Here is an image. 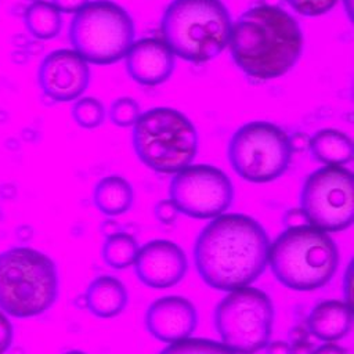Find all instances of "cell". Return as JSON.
Listing matches in <instances>:
<instances>
[{"instance_id": "obj_1", "label": "cell", "mask_w": 354, "mask_h": 354, "mask_svg": "<svg viewBox=\"0 0 354 354\" xmlns=\"http://www.w3.org/2000/svg\"><path fill=\"white\" fill-rule=\"evenodd\" d=\"M270 236L252 216L223 213L198 234L194 261L201 279L212 289L231 292L250 286L268 266Z\"/></svg>"}, {"instance_id": "obj_2", "label": "cell", "mask_w": 354, "mask_h": 354, "mask_svg": "<svg viewBox=\"0 0 354 354\" xmlns=\"http://www.w3.org/2000/svg\"><path fill=\"white\" fill-rule=\"evenodd\" d=\"M235 66L254 82H270L293 69L304 37L299 22L283 8L253 6L231 26L228 46Z\"/></svg>"}, {"instance_id": "obj_3", "label": "cell", "mask_w": 354, "mask_h": 354, "mask_svg": "<svg viewBox=\"0 0 354 354\" xmlns=\"http://www.w3.org/2000/svg\"><path fill=\"white\" fill-rule=\"evenodd\" d=\"M232 19L221 0H171L160 18L162 40L174 57L206 64L228 46Z\"/></svg>"}, {"instance_id": "obj_4", "label": "cell", "mask_w": 354, "mask_h": 354, "mask_svg": "<svg viewBox=\"0 0 354 354\" xmlns=\"http://www.w3.org/2000/svg\"><path fill=\"white\" fill-rule=\"evenodd\" d=\"M268 266L275 279L290 290L324 288L339 267V249L329 235L310 224L285 228L270 245Z\"/></svg>"}, {"instance_id": "obj_5", "label": "cell", "mask_w": 354, "mask_h": 354, "mask_svg": "<svg viewBox=\"0 0 354 354\" xmlns=\"http://www.w3.org/2000/svg\"><path fill=\"white\" fill-rule=\"evenodd\" d=\"M59 293L58 268L41 250L14 246L0 252V310L14 318L44 314Z\"/></svg>"}, {"instance_id": "obj_6", "label": "cell", "mask_w": 354, "mask_h": 354, "mask_svg": "<svg viewBox=\"0 0 354 354\" xmlns=\"http://www.w3.org/2000/svg\"><path fill=\"white\" fill-rule=\"evenodd\" d=\"M131 145L145 167L174 174L194 162L199 137L191 119L181 111L153 106L141 112L133 124Z\"/></svg>"}, {"instance_id": "obj_7", "label": "cell", "mask_w": 354, "mask_h": 354, "mask_svg": "<svg viewBox=\"0 0 354 354\" xmlns=\"http://www.w3.org/2000/svg\"><path fill=\"white\" fill-rule=\"evenodd\" d=\"M72 50L88 64L111 65L124 58L136 37L129 11L112 0H93L73 14L69 24Z\"/></svg>"}, {"instance_id": "obj_8", "label": "cell", "mask_w": 354, "mask_h": 354, "mask_svg": "<svg viewBox=\"0 0 354 354\" xmlns=\"http://www.w3.org/2000/svg\"><path fill=\"white\" fill-rule=\"evenodd\" d=\"M293 152L290 136L267 120H252L239 126L227 148L234 171L253 184L278 180L289 169Z\"/></svg>"}, {"instance_id": "obj_9", "label": "cell", "mask_w": 354, "mask_h": 354, "mask_svg": "<svg viewBox=\"0 0 354 354\" xmlns=\"http://www.w3.org/2000/svg\"><path fill=\"white\" fill-rule=\"evenodd\" d=\"M275 310L271 297L257 288L231 290L214 308V328L236 354L263 350L272 335Z\"/></svg>"}, {"instance_id": "obj_10", "label": "cell", "mask_w": 354, "mask_h": 354, "mask_svg": "<svg viewBox=\"0 0 354 354\" xmlns=\"http://www.w3.org/2000/svg\"><path fill=\"white\" fill-rule=\"evenodd\" d=\"M306 223L326 232H340L354 220V174L346 166H322L310 173L300 189Z\"/></svg>"}, {"instance_id": "obj_11", "label": "cell", "mask_w": 354, "mask_h": 354, "mask_svg": "<svg viewBox=\"0 0 354 354\" xmlns=\"http://www.w3.org/2000/svg\"><path fill=\"white\" fill-rule=\"evenodd\" d=\"M234 196L231 178L209 163L185 166L173 174L169 184V199L178 213L191 218L210 220L225 213Z\"/></svg>"}, {"instance_id": "obj_12", "label": "cell", "mask_w": 354, "mask_h": 354, "mask_svg": "<svg viewBox=\"0 0 354 354\" xmlns=\"http://www.w3.org/2000/svg\"><path fill=\"white\" fill-rule=\"evenodd\" d=\"M90 80V64L72 48L48 53L37 69L41 93L55 102L76 101L87 90Z\"/></svg>"}, {"instance_id": "obj_13", "label": "cell", "mask_w": 354, "mask_h": 354, "mask_svg": "<svg viewBox=\"0 0 354 354\" xmlns=\"http://www.w3.org/2000/svg\"><path fill=\"white\" fill-rule=\"evenodd\" d=\"M134 271L141 283L167 289L183 281L188 270L185 252L170 239H152L138 249Z\"/></svg>"}, {"instance_id": "obj_14", "label": "cell", "mask_w": 354, "mask_h": 354, "mask_svg": "<svg viewBox=\"0 0 354 354\" xmlns=\"http://www.w3.org/2000/svg\"><path fill=\"white\" fill-rule=\"evenodd\" d=\"M196 324L198 313L194 303L178 295L162 296L153 300L145 313L148 333L163 343L189 337Z\"/></svg>"}, {"instance_id": "obj_15", "label": "cell", "mask_w": 354, "mask_h": 354, "mask_svg": "<svg viewBox=\"0 0 354 354\" xmlns=\"http://www.w3.org/2000/svg\"><path fill=\"white\" fill-rule=\"evenodd\" d=\"M129 77L147 87L159 86L170 79L176 66V57L169 46L158 37L134 40L124 55Z\"/></svg>"}, {"instance_id": "obj_16", "label": "cell", "mask_w": 354, "mask_h": 354, "mask_svg": "<svg viewBox=\"0 0 354 354\" xmlns=\"http://www.w3.org/2000/svg\"><path fill=\"white\" fill-rule=\"evenodd\" d=\"M313 336L324 342H336L346 337L353 326V310L344 300H325L318 303L307 318Z\"/></svg>"}, {"instance_id": "obj_17", "label": "cell", "mask_w": 354, "mask_h": 354, "mask_svg": "<svg viewBox=\"0 0 354 354\" xmlns=\"http://www.w3.org/2000/svg\"><path fill=\"white\" fill-rule=\"evenodd\" d=\"M83 300L86 308L94 317L115 318L124 311L129 293L120 279L111 275H100L88 283Z\"/></svg>"}, {"instance_id": "obj_18", "label": "cell", "mask_w": 354, "mask_h": 354, "mask_svg": "<svg viewBox=\"0 0 354 354\" xmlns=\"http://www.w3.org/2000/svg\"><path fill=\"white\" fill-rule=\"evenodd\" d=\"M311 156L324 166H346L353 160V140L339 129H319L308 138Z\"/></svg>"}, {"instance_id": "obj_19", "label": "cell", "mask_w": 354, "mask_h": 354, "mask_svg": "<svg viewBox=\"0 0 354 354\" xmlns=\"http://www.w3.org/2000/svg\"><path fill=\"white\" fill-rule=\"evenodd\" d=\"M95 207L108 217L127 213L134 203V188L120 174H108L97 181L93 192Z\"/></svg>"}, {"instance_id": "obj_20", "label": "cell", "mask_w": 354, "mask_h": 354, "mask_svg": "<svg viewBox=\"0 0 354 354\" xmlns=\"http://www.w3.org/2000/svg\"><path fill=\"white\" fill-rule=\"evenodd\" d=\"M26 30L39 40H51L61 33L62 17L58 8L46 0L30 3L24 12Z\"/></svg>"}, {"instance_id": "obj_21", "label": "cell", "mask_w": 354, "mask_h": 354, "mask_svg": "<svg viewBox=\"0 0 354 354\" xmlns=\"http://www.w3.org/2000/svg\"><path fill=\"white\" fill-rule=\"evenodd\" d=\"M140 245L136 236L127 232H116L105 238L102 259L106 266L115 270H124L134 264Z\"/></svg>"}, {"instance_id": "obj_22", "label": "cell", "mask_w": 354, "mask_h": 354, "mask_svg": "<svg viewBox=\"0 0 354 354\" xmlns=\"http://www.w3.org/2000/svg\"><path fill=\"white\" fill-rule=\"evenodd\" d=\"M159 354H236L223 342L205 337H187L169 343Z\"/></svg>"}, {"instance_id": "obj_23", "label": "cell", "mask_w": 354, "mask_h": 354, "mask_svg": "<svg viewBox=\"0 0 354 354\" xmlns=\"http://www.w3.org/2000/svg\"><path fill=\"white\" fill-rule=\"evenodd\" d=\"M72 118L82 129H97L105 120V106L95 97H80L72 105Z\"/></svg>"}, {"instance_id": "obj_24", "label": "cell", "mask_w": 354, "mask_h": 354, "mask_svg": "<svg viewBox=\"0 0 354 354\" xmlns=\"http://www.w3.org/2000/svg\"><path fill=\"white\" fill-rule=\"evenodd\" d=\"M141 115L138 102L129 95L118 97L109 108V119L118 127H133Z\"/></svg>"}, {"instance_id": "obj_25", "label": "cell", "mask_w": 354, "mask_h": 354, "mask_svg": "<svg viewBox=\"0 0 354 354\" xmlns=\"http://www.w3.org/2000/svg\"><path fill=\"white\" fill-rule=\"evenodd\" d=\"M339 0H285L295 12L303 17H319L335 8Z\"/></svg>"}, {"instance_id": "obj_26", "label": "cell", "mask_w": 354, "mask_h": 354, "mask_svg": "<svg viewBox=\"0 0 354 354\" xmlns=\"http://www.w3.org/2000/svg\"><path fill=\"white\" fill-rule=\"evenodd\" d=\"M155 218L163 225H173L177 220L178 212L170 199H160L153 206Z\"/></svg>"}, {"instance_id": "obj_27", "label": "cell", "mask_w": 354, "mask_h": 354, "mask_svg": "<svg viewBox=\"0 0 354 354\" xmlns=\"http://www.w3.org/2000/svg\"><path fill=\"white\" fill-rule=\"evenodd\" d=\"M14 340V328L8 315L0 310V354H6Z\"/></svg>"}, {"instance_id": "obj_28", "label": "cell", "mask_w": 354, "mask_h": 354, "mask_svg": "<svg viewBox=\"0 0 354 354\" xmlns=\"http://www.w3.org/2000/svg\"><path fill=\"white\" fill-rule=\"evenodd\" d=\"M90 1L91 0H51L61 14H75Z\"/></svg>"}, {"instance_id": "obj_29", "label": "cell", "mask_w": 354, "mask_h": 354, "mask_svg": "<svg viewBox=\"0 0 354 354\" xmlns=\"http://www.w3.org/2000/svg\"><path fill=\"white\" fill-rule=\"evenodd\" d=\"M282 221H283L285 228H292V227H297L301 224H307L300 207H293V209L286 210Z\"/></svg>"}, {"instance_id": "obj_30", "label": "cell", "mask_w": 354, "mask_h": 354, "mask_svg": "<svg viewBox=\"0 0 354 354\" xmlns=\"http://www.w3.org/2000/svg\"><path fill=\"white\" fill-rule=\"evenodd\" d=\"M264 348L266 354H292V346L285 340L268 342V344Z\"/></svg>"}, {"instance_id": "obj_31", "label": "cell", "mask_w": 354, "mask_h": 354, "mask_svg": "<svg viewBox=\"0 0 354 354\" xmlns=\"http://www.w3.org/2000/svg\"><path fill=\"white\" fill-rule=\"evenodd\" d=\"M313 354H348V353L346 348L340 347L339 344L329 342V343H325L321 347H318L315 351H313Z\"/></svg>"}, {"instance_id": "obj_32", "label": "cell", "mask_w": 354, "mask_h": 354, "mask_svg": "<svg viewBox=\"0 0 354 354\" xmlns=\"http://www.w3.org/2000/svg\"><path fill=\"white\" fill-rule=\"evenodd\" d=\"M343 292H344V301L351 306V264H348L347 271L343 279Z\"/></svg>"}, {"instance_id": "obj_33", "label": "cell", "mask_w": 354, "mask_h": 354, "mask_svg": "<svg viewBox=\"0 0 354 354\" xmlns=\"http://www.w3.org/2000/svg\"><path fill=\"white\" fill-rule=\"evenodd\" d=\"M101 230H102V232H104L106 236H109V235L116 234V232L120 231V230H119V225H118L113 220H105L104 224H102V227H101Z\"/></svg>"}, {"instance_id": "obj_34", "label": "cell", "mask_w": 354, "mask_h": 354, "mask_svg": "<svg viewBox=\"0 0 354 354\" xmlns=\"http://www.w3.org/2000/svg\"><path fill=\"white\" fill-rule=\"evenodd\" d=\"M261 6H270V7H281L285 4V0H260Z\"/></svg>"}, {"instance_id": "obj_35", "label": "cell", "mask_w": 354, "mask_h": 354, "mask_svg": "<svg viewBox=\"0 0 354 354\" xmlns=\"http://www.w3.org/2000/svg\"><path fill=\"white\" fill-rule=\"evenodd\" d=\"M343 6H344L348 19L353 21V0H343Z\"/></svg>"}, {"instance_id": "obj_36", "label": "cell", "mask_w": 354, "mask_h": 354, "mask_svg": "<svg viewBox=\"0 0 354 354\" xmlns=\"http://www.w3.org/2000/svg\"><path fill=\"white\" fill-rule=\"evenodd\" d=\"M64 354H87V353H84V351H82V350H68V351H65Z\"/></svg>"}, {"instance_id": "obj_37", "label": "cell", "mask_w": 354, "mask_h": 354, "mask_svg": "<svg viewBox=\"0 0 354 354\" xmlns=\"http://www.w3.org/2000/svg\"><path fill=\"white\" fill-rule=\"evenodd\" d=\"M28 1H30V3H33V1H39V0H28Z\"/></svg>"}]
</instances>
